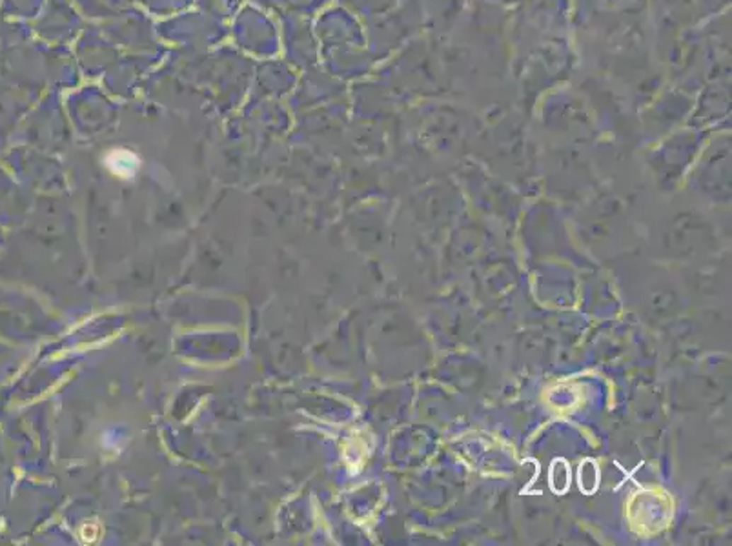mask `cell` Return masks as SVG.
Segmentation results:
<instances>
[{"mask_svg": "<svg viewBox=\"0 0 732 546\" xmlns=\"http://www.w3.org/2000/svg\"><path fill=\"white\" fill-rule=\"evenodd\" d=\"M597 487H600V468L596 461L587 459L579 466V488L590 495L597 490Z\"/></svg>", "mask_w": 732, "mask_h": 546, "instance_id": "3", "label": "cell"}, {"mask_svg": "<svg viewBox=\"0 0 732 546\" xmlns=\"http://www.w3.org/2000/svg\"><path fill=\"white\" fill-rule=\"evenodd\" d=\"M549 482L550 488H552L556 494H565L571 487V466L565 459H556L552 461V466H550L549 472Z\"/></svg>", "mask_w": 732, "mask_h": 546, "instance_id": "2", "label": "cell"}, {"mask_svg": "<svg viewBox=\"0 0 732 546\" xmlns=\"http://www.w3.org/2000/svg\"><path fill=\"white\" fill-rule=\"evenodd\" d=\"M106 164L119 177H133V173L139 168V161H137L135 155L124 150L113 151V153L108 155Z\"/></svg>", "mask_w": 732, "mask_h": 546, "instance_id": "1", "label": "cell"}]
</instances>
